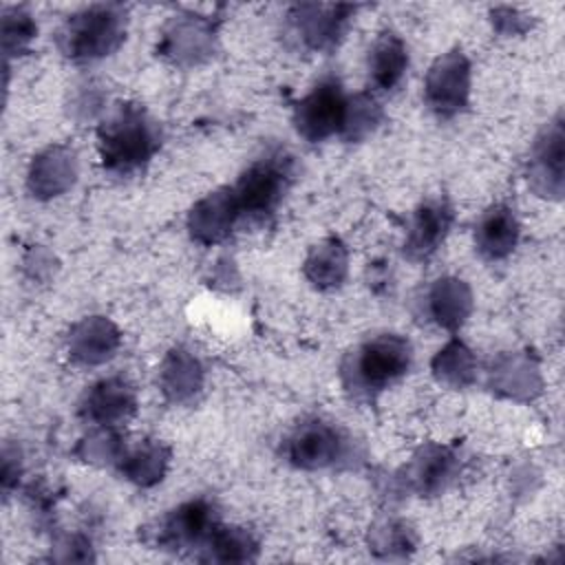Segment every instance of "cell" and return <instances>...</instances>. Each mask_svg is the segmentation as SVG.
<instances>
[{"label":"cell","instance_id":"ffe728a7","mask_svg":"<svg viewBox=\"0 0 565 565\" xmlns=\"http://www.w3.org/2000/svg\"><path fill=\"white\" fill-rule=\"evenodd\" d=\"M168 459H170V452L159 441L146 439L137 448H132L128 455L121 457V472L132 483L148 488L163 479Z\"/></svg>","mask_w":565,"mask_h":565},{"label":"cell","instance_id":"3957f363","mask_svg":"<svg viewBox=\"0 0 565 565\" xmlns=\"http://www.w3.org/2000/svg\"><path fill=\"white\" fill-rule=\"evenodd\" d=\"M124 38V15L117 7H90L73 18L60 31V49L77 62H90L108 55Z\"/></svg>","mask_w":565,"mask_h":565},{"label":"cell","instance_id":"7402d4cb","mask_svg":"<svg viewBox=\"0 0 565 565\" xmlns=\"http://www.w3.org/2000/svg\"><path fill=\"white\" fill-rule=\"evenodd\" d=\"M207 561H221V563H243L252 561L258 552L256 539L243 530V527H227L221 525L212 532L207 543L203 545Z\"/></svg>","mask_w":565,"mask_h":565},{"label":"cell","instance_id":"d4e9b609","mask_svg":"<svg viewBox=\"0 0 565 565\" xmlns=\"http://www.w3.org/2000/svg\"><path fill=\"white\" fill-rule=\"evenodd\" d=\"M433 369L439 380L455 386H463L475 375V360L472 353L461 342H450L437 353V358L433 360Z\"/></svg>","mask_w":565,"mask_h":565},{"label":"cell","instance_id":"4fadbf2b","mask_svg":"<svg viewBox=\"0 0 565 565\" xmlns=\"http://www.w3.org/2000/svg\"><path fill=\"white\" fill-rule=\"evenodd\" d=\"M516 241H519V221L512 207L497 203L481 214L475 227V245L486 258L490 260L505 258L516 247Z\"/></svg>","mask_w":565,"mask_h":565},{"label":"cell","instance_id":"2e32d148","mask_svg":"<svg viewBox=\"0 0 565 565\" xmlns=\"http://www.w3.org/2000/svg\"><path fill=\"white\" fill-rule=\"evenodd\" d=\"M73 152L64 148H49L33 159L29 172V188L33 196H55L73 183L75 161Z\"/></svg>","mask_w":565,"mask_h":565},{"label":"cell","instance_id":"d6986e66","mask_svg":"<svg viewBox=\"0 0 565 565\" xmlns=\"http://www.w3.org/2000/svg\"><path fill=\"white\" fill-rule=\"evenodd\" d=\"M305 274L318 289L338 287L347 274V249L338 238H327L316 245L307 260Z\"/></svg>","mask_w":565,"mask_h":565},{"label":"cell","instance_id":"9a60e30c","mask_svg":"<svg viewBox=\"0 0 565 565\" xmlns=\"http://www.w3.org/2000/svg\"><path fill=\"white\" fill-rule=\"evenodd\" d=\"M408 66V51L399 35L382 33L369 51V77L375 88L391 90L404 77Z\"/></svg>","mask_w":565,"mask_h":565},{"label":"cell","instance_id":"5bb4252c","mask_svg":"<svg viewBox=\"0 0 565 565\" xmlns=\"http://www.w3.org/2000/svg\"><path fill=\"white\" fill-rule=\"evenodd\" d=\"M117 344V329L106 318H86L68 338V351L82 364H99L108 360Z\"/></svg>","mask_w":565,"mask_h":565},{"label":"cell","instance_id":"44dd1931","mask_svg":"<svg viewBox=\"0 0 565 565\" xmlns=\"http://www.w3.org/2000/svg\"><path fill=\"white\" fill-rule=\"evenodd\" d=\"M532 170H534V181H543V190L541 192H550L547 190V179H552V188L556 190V194L561 192V174H563V132H561V124L554 121L543 137L539 139V143L534 146V154H532Z\"/></svg>","mask_w":565,"mask_h":565},{"label":"cell","instance_id":"5b68a950","mask_svg":"<svg viewBox=\"0 0 565 565\" xmlns=\"http://www.w3.org/2000/svg\"><path fill=\"white\" fill-rule=\"evenodd\" d=\"M347 95L335 77H322L294 108V126L307 141H324L342 132Z\"/></svg>","mask_w":565,"mask_h":565},{"label":"cell","instance_id":"ac0fdd59","mask_svg":"<svg viewBox=\"0 0 565 565\" xmlns=\"http://www.w3.org/2000/svg\"><path fill=\"white\" fill-rule=\"evenodd\" d=\"M428 311L444 329H457L470 311V291L457 278H439L428 291Z\"/></svg>","mask_w":565,"mask_h":565},{"label":"cell","instance_id":"ba28073f","mask_svg":"<svg viewBox=\"0 0 565 565\" xmlns=\"http://www.w3.org/2000/svg\"><path fill=\"white\" fill-rule=\"evenodd\" d=\"M470 93V64L461 51L444 53L426 75V104L439 117H452L466 108Z\"/></svg>","mask_w":565,"mask_h":565},{"label":"cell","instance_id":"cb8c5ba5","mask_svg":"<svg viewBox=\"0 0 565 565\" xmlns=\"http://www.w3.org/2000/svg\"><path fill=\"white\" fill-rule=\"evenodd\" d=\"M452 455L446 448H428L413 466V483L419 492H437L452 475Z\"/></svg>","mask_w":565,"mask_h":565},{"label":"cell","instance_id":"277c9868","mask_svg":"<svg viewBox=\"0 0 565 565\" xmlns=\"http://www.w3.org/2000/svg\"><path fill=\"white\" fill-rule=\"evenodd\" d=\"M291 181V157L282 150L256 159L232 188L241 216L263 218L276 210Z\"/></svg>","mask_w":565,"mask_h":565},{"label":"cell","instance_id":"9c48e42d","mask_svg":"<svg viewBox=\"0 0 565 565\" xmlns=\"http://www.w3.org/2000/svg\"><path fill=\"white\" fill-rule=\"evenodd\" d=\"M452 207L446 199H428L415 212L406 230L404 254L413 260L433 256L452 225Z\"/></svg>","mask_w":565,"mask_h":565},{"label":"cell","instance_id":"7a4b0ae2","mask_svg":"<svg viewBox=\"0 0 565 565\" xmlns=\"http://www.w3.org/2000/svg\"><path fill=\"white\" fill-rule=\"evenodd\" d=\"M413 360L411 342L382 333L362 342L342 362V382L355 397H373L406 375Z\"/></svg>","mask_w":565,"mask_h":565},{"label":"cell","instance_id":"6da1fadb","mask_svg":"<svg viewBox=\"0 0 565 565\" xmlns=\"http://www.w3.org/2000/svg\"><path fill=\"white\" fill-rule=\"evenodd\" d=\"M102 166L117 174L139 170L159 148V130L139 104L113 108L97 130Z\"/></svg>","mask_w":565,"mask_h":565},{"label":"cell","instance_id":"30bf717a","mask_svg":"<svg viewBox=\"0 0 565 565\" xmlns=\"http://www.w3.org/2000/svg\"><path fill=\"white\" fill-rule=\"evenodd\" d=\"M135 391L124 377H106L86 391L79 413L86 422L110 428L128 419L135 413Z\"/></svg>","mask_w":565,"mask_h":565},{"label":"cell","instance_id":"603a6c76","mask_svg":"<svg viewBox=\"0 0 565 565\" xmlns=\"http://www.w3.org/2000/svg\"><path fill=\"white\" fill-rule=\"evenodd\" d=\"M382 119V108L377 99L369 93H358L347 99V113H344V124H342V137L349 141H358L373 132V128Z\"/></svg>","mask_w":565,"mask_h":565},{"label":"cell","instance_id":"7c38bea8","mask_svg":"<svg viewBox=\"0 0 565 565\" xmlns=\"http://www.w3.org/2000/svg\"><path fill=\"white\" fill-rule=\"evenodd\" d=\"M238 216L241 214H238L232 188H223V190L210 192L205 199H201L192 207L188 227L192 238H196L199 243H216L232 232V225Z\"/></svg>","mask_w":565,"mask_h":565},{"label":"cell","instance_id":"8fae6325","mask_svg":"<svg viewBox=\"0 0 565 565\" xmlns=\"http://www.w3.org/2000/svg\"><path fill=\"white\" fill-rule=\"evenodd\" d=\"M351 11L353 9L344 4H338V7L300 4V7H294L289 13L291 31L305 46L327 49V46H333L335 40L340 38Z\"/></svg>","mask_w":565,"mask_h":565},{"label":"cell","instance_id":"e0dca14e","mask_svg":"<svg viewBox=\"0 0 565 565\" xmlns=\"http://www.w3.org/2000/svg\"><path fill=\"white\" fill-rule=\"evenodd\" d=\"M203 384V369L199 360L183 349L168 353L161 369V391L172 402L190 399Z\"/></svg>","mask_w":565,"mask_h":565},{"label":"cell","instance_id":"484cf974","mask_svg":"<svg viewBox=\"0 0 565 565\" xmlns=\"http://www.w3.org/2000/svg\"><path fill=\"white\" fill-rule=\"evenodd\" d=\"M35 35V24L29 13L13 9L4 11V22H2V40H4V53L11 55L13 51H22L29 40Z\"/></svg>","mask_w":565,"mask_h":565},{"label":"cell","instance_id":"8992f818","mask_svg":"<svg viewBox=\"0 0 565 565\" xmlns=\"http://www.w3.org/2000/svg\"><path fill=\"white\" fill-rule=\"evenodd\" d=\"M344 435L324 419L300 422L285 439L282 455L289 463L302 470H318L333 466L344 455Z\"/></svg>","mask_w":565,"mask_h":565},{"label":"cell","instance_id":"52a82bcc","mask_svg":"<svg viewBox=\"0 0 565 565\" xmlns=\"http://www.w3.org/2000/svg\"><path fill=\"white\" fill-rule=\"evenodd\" d=\"M218 527V514L214 505L205 499L188 501L179 508H174L170 514H166L157 530L154 541L159 550H192L207 543L212 532Z\"/></svg>","mask_w":565,"mask_h":565}]
</instances>
